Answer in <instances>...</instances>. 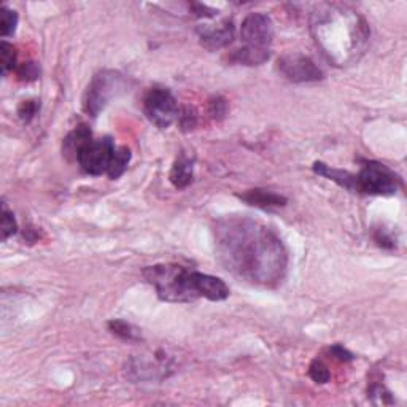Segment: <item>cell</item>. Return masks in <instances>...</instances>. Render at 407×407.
<instances>
[{
    "label": "cell",
    "instance_id": "5b68a950",
    "mask_svg": "<svg viewBox=\"0 0 407 407\" xmlns=\"http://www.w3.org/2000/svg\"><path fill=\"white\" fill-rule=\"evenodd\" d=\"M127 81L125 75L115 70H102L94 75L83 99V109L91 118L99 116L111 99L126 91Z\"/></svg>",
    "mask_w": 407,
    "mask_h": 407
},
{
    "label": "cell",
    "instance_id": "7a4b0ae2",
    "mask_svg": "<svg viewBox=\"0 0 407 407\" xmlns=\"http://www.w3.org/2000/svg\"><path fill=\"white\" fill-rule=\"evenodd\" d=\"M317 47L336 67L358 63L369 45L371 29L358 11L339 3H320L310 16Z\"/></svg>",
    "mask_w": 407,
    "mask_h": 407
},
{
    "label": "cell",
    "instance_id": "44dd1931",
    "mask_svg": "<svg viewBox=\"0 0 407 407\" xmlns=\"http://www.w3.org/2000/svg\"><path fill=\"white\" fill-rule=\"evenodd\" d=\"M309 376L315 383H328L331 381V374L328 366L320 360H314L309 366Z\"/></svg>",
    "mask_w": 407,
    "mask_h": 407
},
{
    "label": "cell",
    "instance_id": "9c48e42d",
    "mask_svg": "<svg viewBox=\"0 0 407 407\" xmlns=\"http://www.w3.org/2000/svg\"><path fill=\"white\" fill-rule=\"evenodd\" d=\"M277 65L280 74L293 83L320 81L325 77L320 67L314 63V59L299 53L282 56Z\"/></svg>",
    "mask_w": 407,
    "mask_h": 407
},
{
    "label": "cell",
    "instance_id": "52a82bcc",
    "mask_svg": "<svg viewBox=\"0 0 407 407\" xmlns=\"http://www.w3.org/2000/svg\"><path fill=\"white\" fill-rule=\"evenodd\" d=\"M143 111L154 126H158L159 129H167L172 122L178 120L180 107L169 89L152 88L143 99Z\"/></svg>",
    "mask_w": 407,
    "mask_h": 407
},
{
    "label": "cell",
    "instance_id": "ac0fdd59",
    "mask_svg": "<svg viewBox=\"0 0 407 407\" xmlns=\"http://www.w3.org/2000/svg\"><path fill=\"white\" fill-rule=\"evenodd\" d=\"M16 26H18V13L7 7H2L0 10V32H2V37L13 35Z\"/></svg>",
    "mask_w": 407,
    "mask_h": 407
},
{
    "label": "cell",
    "instance_id": "484cf974",
    "mask_svg": "<svg viewBox=\"0 0 407 407\" xmlns=\"http://www.w3.org/2000/svg\"><path fill=\"white\" fill-rule=\"evenodd\" d=\"M209 113L212 115V118L216 120V121H220V120L225 118L226 113H228L226 99H223L220 96L212 99L210 104H209Z\"/></svg>",
    "mask_w": 407,
    "mask_h": 407
},
{
    "label": "cell",
    "instance_id": "5bb4252c",
    "mask_svg": "<svg viewBox=\"0 0 407 407\" xmlns=\"http://www.w3.org/2000/svg\"><path fill=\"white\" fill-rule=\"evenodd\" d=\"M269 58L271 51L267 48L244 47L241 49H236V51L230 56V63L242 65H261L267 63Z\"/></svg>",
    "mask_w": 407,
    "mask_h": 407
},
{
    "label": "cell",
    "instance_id": "2e32d148",
    "mask_svg": "<svg viewBox=\"0 0 407 407\" xmlns=\"http://www.w3.org/2000/svg\"><path fill=\"white\" fill-rule=\"evenodd\" d=\"M131 161V150L127 147H120L118 150H115L113 159H111V164L109 167V177L111 180H116L120 178L122 174H125L127 169V164Z\"/></svg>",
    "mask_w": 407,
    "mask_h": 407
},
{
    "label": "cell",
    "instance_id": "277c9868",
    "mask_svg": "<svg viewBox=\"0 0 407 407\" xmlns=\"http://www.w3.org/2000/svg\"><path fill=\"white\" fill-rule=\"evenodd\" d=\"M401 185V178L390 167L377 161H365L358 174H353V193L393 196Z\"/></svg>",
    "mask_w": 407,
    "mask_h": 407
},
{
    "label": "cell",
    "instance_id": "8fae6325",
    "mask_svg": "<svg viewBox=\"0 0 407 407\" xmlns=\"http://www.w3.org/2000/svg\"><path fill=\"white\" fill-rule=\"evenodd\" d=\"M198 33L200 45L204 48H207L209 51H216V49L226 48L228 45L232 43L236 27L231 19H225L216 26H199Z\"/></svg>",
    "mask_w": 407,
    "mask_h": 407
},
{
    "label": "cell",
    "instance_id": "603a6c76",
    "mask_svg": "<svg viewBox=\"0 0 407 407\" xmlns=\"http://www.w3.org/2000/svg\"><path fill=\"white\" fill-rule=\"evenodd\" d=\"M16 75H18L21 81H27V83L33 81L40 77V67L37 65V63L29 61V63L21 64L18 69H16Z\"/></svg>",
    "mask_w": 407,
    "mask_h": 407
},
{
    "label": "cell",
    "instance_id": "ffe728a7",
    "mask_svg": "<svg viewBox=\"0 0 407 407\" xmlns=\"http://www.w3.org/2000/svg\"><path fill=\"white\" fill-rule=\"evenodd\" d=\"M178 125H180L182 131H193L198 125V111L191 105L180 109V115H178Z\"/></svg>",
    "mask_w": 407,
    "mask_h": 407
},
{
    "label": "cell",
    "instance_id": "9a60e30c",
    "mask_svg": "<svg viewBox=\"0 0 407 407\" xmlns=\"http://www.w3.org/2000/svg\"><path fill=\"white\" fill-rule=\"evenodd\" d=\"M91 129H89L88 126L81 125L78 126L77 129L72 131L69 136H67L64 138V153L67 156H78V153H80V150L85 147L86 143H89L93 141L91 138Z\"/></svg>",
    "mask_w": 407,
    "mask_h": 407
},
{
    "label": "cell",
    "instance_id": "6da1fadb",
    "mask_svg": "<svg viewBox=\"0 0 407 407\" xmlns=\"http://www.w3.org/2000/svg\"><path fill=\"white\" fill-rule=\"evenodd\" d=\"M220 263L242 280L276 287L285 277L288 253L269 228L245 216H228L215 226Z\"/></svg>",
    "mask_w": 407,
    "mask_h": 407
},
{
    "label": "cell",
    "instance_id": "7402d4cb",
    "mask_svg": "<svg viewBox=\"0 0 407 407\" xmlns=\"http://www.w3.org/2000/svg\"><path fill=\"white\" fill-rule=\"evenodd\" d=\"M367 397H369L377 404H392L393 403L392 393H390L388 390L382 385V383H377V382L371 383L369 390H367Z\"/></svg>",
    "mask_w": 407,
    "mask_h": 407
},
{
    "label": "cell",
    "instance_id": "ba28073f",
    "mask_svg": "<svg viewBox=\"0 0 407 407\" xmlns=\"http://www.w3.org/2000/svg\"><path fill=\"white\" fill-rule=\"evenodd\" d=\"M115 150V143L110 137L91 141L80 150L77 161L85 174L99 177L105 174V172H109Z\"/></svg>",
    "mask_w": 407,
    "mask_h": 407
},
{
    "label": "cell",
    "instance_id": "30bf717a",
    "mask_svg": "<svg viewBox=\"0 0 407 407\" xmlns=\"http://www.w3.org/2000/svg\"><path fill=\"white\" fill-rule=\"evenodd\" d=\"M241 38L245 47L267 48L274 38V24L264 13H250L241 26Z\"/></svg>",
    "mask_w": 407,
    "mask_h": 407
},
{
    "label": "cell",
    "instance_id": "4316f807",
    "mask_svg": "<svg viewBox=\"0 0 407 407\" xmlns=\"http://www.w3.org/2000/svg\"><path fill=\"white\" fill-rule=\"evenodd\" d=\"M330 353L334 356V358H337L339 361H352L355 356L349 352L347 349H344L342 345H333V347L330 349Z\"/></svg>",
    "mask_w": 407,
    "mask_h": 407
},
{
    "label": "cell",
    "instance_id": "8992f818",
    "mask_svg": "<svg viewBox=\"0 0 407 407\" xmlns=\"http://www.w3.org/2000/svg\"><path fill=\"white\" fill-rule=\"evenodd\" d=\"M125 372L134 382L163 381L174 372V358L163 349L150 355H137L127 361Z\"/></svg>",
    "mask_w": 407,
    "mask_h": 407
},
{
    "label": "cell",
    "instance_id": "d6986e66",
    "mask_svg": "<svg viewBox=\"0 0 407 407\" xmlns=\"http://www.w3.org/2000/svg\"><path fill=\"white\" fill-rule=\"evenodd\" d=\"M0 54H2V74L7 75L8 72H11L16 67V49L13 45H10L8 42H2L0 45Z\"/></svg>",
    "mask_w": 407,
    "mask_h": 407
},
{
    "label": "cell",
    "instance_id": "83f0119b",
    "mask_svg": "<svg viewBox=\"0 0 407 407\" xmlns=\"http://www.w3.org/2000/svg\"><path fill=\"white\" fill-rule=\"evenodd\" d=\"M374 237H376V242L383 248H393L394 245H397L393 241V237L388 236V234L385 232V230H377Z\"/></svg>",
    "mask_w": 407,
    "mask_h": 407
},
{
    "label": "cell",
    "instance_id": "e0dca14e",
    "mask_svg": "<svg viewBox=\"0 0 407 407\" xmlns=\"http://www.w3.org/2000/svg\"><path fill=\"white\" fill-rule=\"evenodd\" d=\"M109 330L125 341H141V333L125 320H110Z\"/></svg>",
    "mask_w": 407,
    "mask_h": 407
},
{
    "label": "cell",
    "instance_id": "7c38bea8",
    "mask_svg": "<svg viewBox=\"0 0 407 407\" xmlns=\"http://www.w3.org/2000/svg\"><path fill=\"white\" fill-rule=\"evenodd\" d=\"M239 199H242L244 202L258 209H277L287 205L288 199L282 194H277L274 191H267V189H248L242 194H239Z\"/></svg>",
    "mask_w": 407,
    "mask_h": 407
},
{
    "label": "cell",
    "instance_id": "d4e9b609",
    "mask_svg": "<svg viewBox=\"0 0 407 407\" xmlns=\"http://www.w3.org/2000/svg\"><path fill=\"white\" fill-rule=\"evenodd\" d=\"M40 109V104L37 100H24V102L19 104L18 107V116L22 122H31L33 118H35L37 111Z\"/></svg>",
    "mask_w": 407,
    "mask_h": 407
},
{
    "label": "cell",
    "instance_id": "cb8c5ba5",
    "mask_svg": "<svg viewBox=\"0 0 407 407\" xmlns=\"http://www.w3.org/2000/svg\"><path fill=\"white\" fill-rule=\"evenodd\" d=\"M0 228H2V230H0L2 231V241H7L8 237H11L16 231H18V225H16L15 216L7 207H5V204L2 210V226Z\"/></svg>",
    "mask_w": 407,
    "mask_h": 407
},
{
    "label": "cell",
    "instance_id": "4fadbf2b",
    "mask_svg": "<svg viewBox=\"0 0 407 407\" xmlns=\"http://www.w3.org/2000/svg\"><path fill=\"white\" fill-rule=\"evenodd\" d=\"M193 159L188 158L185 153H182L178 158L175 159L174 166L170 169V183L174 185L177 189H183L186 188L189 183L193 182Z\"/></svg>",
    "mask_w": 407,
    "mask_h": 407
},
{
    "label": "cell",
    "instance_id": "3957f363",
    "mask_svg": "<svg viewBox=\"0 0 407 407\" xmlns=\"http://www.w3.org/2000/svg\"><path fill=\"white\" fill-rule=\"evenodd\" d=\"M143 277L166 303H193L199 298L225 301L230 288L218 277L191 271L180 264H154L143 269Z\"/></svg>",
    "mask_w": 407,
    "mask_h": 407
}]
</instances>
